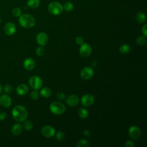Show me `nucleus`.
Segmentation results:
<instances>
[{
  "label": "nucleus",
  "mask_w": 147,
  "mask_h": 147,
  "mask_svg": "<svg viewBox=\"0 0 147 147\" xmlns=\"http://www.w3.org/2000/svg\"><path fill=\"white\" fill-rule=\"evenodd\" d=\"M13 118L18 122H23L28 117V111L22 105L15 106L11 112Z\"/></svg>",
  "instance_id": "obj_1"
},
{
  "label": "nucleus",
  "mask_w": 147,
  "mask_h": 147,
  "mask_svg": "<svg viewBox=\"0 0 147 147\" xmlns=\"http://www.w3.org/2000/svg\"><path fill=\"white\" fill-rule=\"evenodd\" d=\"M20 25L25 28H30L34 26L36 20L33 16L29 14H22L18 18Z\"/></svg>",
  "instance_id": "obj_2"
},
{
  "label": "nucleus",
  "mask_w": 147,
  "mask_h": 147,
  "mask_svg": "<svg viewBox=\"0 0 147 147\" xmlns=\"http://www.w3.org/2000/svg\"><path fill=\"white\" fill-rule=\"evenodd\" d=\"M48 9L49 13L53 15L57 16L61 14L63 11V5L57 1H53L49 3Z\"/></svg>",
  "instance_id": "obj_3"
},
{
  "label": "nucleus",
  "mask_w": 147,
  "mask_h": 147,
  "mask_svg": "<svg viewBox=\"0 0 147 147\" xmlns=\"http://www.w3.org/2000/svg\"><path fill=\"white\" fill-rule=\"evenodd\" d=\"M50 111L54 114L60 115L65 111V106L64 105L59 101L52 102L49 106Z\"/></svg>",
  "instance_id": "obj_4"
},
{
  "label": "nucleus",
  "mask_w": 147,
  "mask_h": 147,
  "mask_svg": "<svg viewBox=\"0 0 147 147\" xmlns=\"http://www.w3.org/2000/svg\"><path fill=\"white\" fill-rule=\"evenodd\" d=\"M29 84L33 89L37 90L41 87L42 85V80L39 76L34 75L29 78Z\"/></svg>",
  "instance_id": "obj_5"
},
{
  "label": "nucleus",
  "mask_w": 147,
  "mask_h": 147,
  "mask_svg": "<svg viewBox=\"0 0 147 147\" xmlns=\"http://www.w3.org/2000/svg\"><path fill=\"white\" fill-rule=\"evenodd\" d=\"M92 52V48L87 43H83L81 44L80 49H79V53L80 55L84 57H88Z\"/></svg>",
  "instance_id": "obj_6"
},
{
  "label": "nucleus",
  "mask_w": 147,
  "mask_h": 147,
  "mask_svg": "<svg viewBox=\"0 0 147 147\" xmlns=\"http://www.w3.org/2000/svg\"><path fill=\"white\" fill-rule=\"evenodd\" d=\"M129 135L133 140H138L141 135V129L137 126H132L129 129Z\"/></svg>",
  "instance_id": "obj_7"
},
{
  "label": "nucleus",
  "mask_w": 147,
  "mask_h": 147,
  "mask_svg": "<svg viewBox=\"0 0 147 147\" xmlns=\"http://www.w3.org/2000/svg\"><path fill=\"white\" fill-rule=\"evenodd\" d=\"M94 74V71L92 68L89 67H86L82 69L80 74L82 79L87 80L91 78L93 76Z\"/></svg>",
  "instance_id": "obj_8"
},
{
  "label": "nucleus",
  "mask_w": 147,
  "mask_h": 147,
  "mask_svg": "<svg viewBox=\"0 0 147 147\" xmlns=\"http://www.w3.org/2000/svg\"><path fill=\"white\" fill-rule=\"evenodd\" d=\"M95 98L91 94H85L81 98V103L84 107H88L93 104Z\"/></svg>",
  "instance_id": "obj_9"
},
{
  "label": "nucleus",
  "mask_w": 147,
  "mask_h": 147,
  "mask_svg": "<svg viewBox=\"0 0 147 147\" xmlns=\"http://www.w3.org/2000/svg\"><path fill=\"white\" fill-rule=\"evenodd\" d=\"M41 133L46 138L52 137L55 134V129L51 126H45L41 129Z\"/></svg>",
  "instance_id": "obj_10"
},
{
  "label": "nucleus",
  "mask_w": 147,
  "mask_h": 147,
  "mask_svg": "<svg viewBox=\"0 0 147 147\" xmlns=\"http://www.w3.org/2000/svg\"><path fill=\"white\" fill-rule=\"evenodd\" d=\"M36 41L40 46H44L48 42V37L45 33L40 32L36 36Z\"/></svg>",
  "instance_id": "obj_11"
},
{
  "label": "nucleus",
  "mask_w": 147,
  "mask_h": 147,
  "mask_svg": "<svg viewBox=\"0 0 147 147\" xmlns=\"http://www.w3.org/2000/svg\"><path fill=\"white\" fill-rule=\"evenodd\" d=\"M4 31L5 33L9 36L14 34L16 31V27L15 24L11 22L6 23L4 26Z\"/></svg>",
  "instance_id": "obj_12"
},
{
  "label": "nucleus",
  "mask_w": 147,
  "mask_h": 147,
  "mask_svg": "<svg viewBox=\"0 0 147 147\" xmlns=\"http://www.w3.org/2000/svg\"><path fill=\"white\" fill-rule=\"evenodd\" d=\"M79 102V98L76 95H70L66 98V103L67 104L71 106L74 107L78 105Z\"/></svg>",
  "instance_id": "obj_13"
},
{
  "label": "nucleus",
  "mask_w": 147,
  "mask_h": 147,
  "mask_svg": "<svg viewBox=\"0 0 147 147\" xmlns=\"http://www.w3.org/2000/svg\"><path fill=\"white\" fill-rule=\"evenodd\" d=\"M0 105L4 107H9L11 105V99L7 94H2L0 96Z\"/></svg>",
  "instance_id": "obj_14"
},
{
  "label": "nucleus",
  "mask_w": 147,
  "mask_h": 147,
  "mask_svg": "<svg viewBox=\"0 0 147 147\" xmlns=\"http://www.w3.org/2000/svg\"><path fill=\"white\" fill-rule=\"evenodd\" d=\"M24 67L27 70H32L35 67V61L32 58H27L24 61Z\"/></svg>",
  "instance_id": "obj_15"
},
{
  "label": "nucleus",
  "mask_w": 147,
  "mask_h": 147,
  "mask_svg": "<svg viewBox=\"0 0 147 147\" xmlns=\"http://www.w3.org/2000/svg\"><path fill=\"white\" fill-rule=\"evenodd\" d=\"M16 92L19 95H25L29 92V87L25 84H20L16 88Z\"/></svg>",
  "instance_id": "obj_16"
},
{
  "label": "nucleus",
  "mask_w": 147,
  "mask_h": 147,
  "mask_svg": "<svg viewBox=\"0 0 147 147\" xmlns=\"http://www.w3.org/2000/svg\"><path fill=\"white\" fill-rule=\"evenodd\" d=\"M22 131V126L20 123H15L11 127V132L15 136L20 135Z\"/></svg>",
  "instance_id": "obj_17"
},
{
  "label": "nucleus",
  "mask_w": 147,
  "mask_h": 147,
  "mask_svg": "<svg viewBox=\"0 0 147 147\" xmlns=\"http://www.w3.org/2000/svg\"><path fill=\"white\" fill-rule=\"evenodd\" d=\"M135 18L136 21L139 23V24H142L144 22H145L146 20V16L145 14L141 12V11H139L138 12L135 16Z\"/></svg>",
  "instance_id": "obj_18"
},
{
  "label": "nucleus",
  "mask_w": 147,
  "mask_h": 147,
  "mask_svg": "<svg viewBox=\"0 0 147 147\" xmlns=\"http://www.w3.org/2000/svg\"><path fill=\"white\" fill-rule=\"evenodd\" d=\"M40 5V0H28L26 5L30 9H36Z\"/></svg>",
  "instance_id": "obj_19"
},
{
  "label": "nucleus",
  "mask_w": 147,
  "mask_h": 147,
  "mask_svg": "<svg viewBox=\"0 0 147 147\" xmlns=\"http://www.w3.org/2000/svg\"><path fill=\"white\" fill-rule=\"evenodd\" d=\"M52 94V91L51 90L47 87H43L42 88H41V91H40V95H41V96H42L43 98H49Z\"/></svg>",
  "instance_id": "obj_20"
},
{
  "label": "nucleus",
  "mask_w": 147,
  "mask_h": 147,
  "mask_svg": "<svg viewBox=\"0 0 147 147\" xmlns=\"http://www.w3.org/2000/svg\"><path fill=\"white\" fill-rule=\"evenodd\" d=\"M130 47L129 45L127 44H122L119 48V52L122 53V54H126L128 53L129 52H130Z\"/></svg>",
  "instance_id": "obj_21"
},
{
  "label": "nucleus",
  "mask_w": 147,
  "mask_h": 147,
  "mask_svg": "<svg viewBox=\"0 0 147 147\" xmlns=\"http://www.w3.org/2000/svg\"><path fill=\"white\" fill-rule=\"evenodd\" d=\"M63 10H64L65 11L69 12L73 10L74 5L72 2L68 1L64 3V4L63 6Z\"/></svg>",
  "instance_id": "obj_22"
},
{
  "label": "nucleus",
  "mask_w": 147,
  "mask_h": 147,
  "mask_svg": "<svg viewBox=\"0 0 147 147\" xmlns=\"http://www.w3.org/2000/svg\"><path fill=\"white\" fill-rule=\"evenodd\" d=\"M78 114L79 117L82 119H86L88 116V111L84 108H80L78 111Z\"/></svg>",
  "instance_id": "obj_23"
},
{
  "label": "nucleus",
  "mask_w": 147,
  "mask_h": 147,
  "mask_svg": "<svg viewBox=\"0 0 147 147\" xmlns=\"http://www.w3.org/2000/svg\"><path fill=\"white\" fill-rule=\"evenodd\" d=\"M89 142L84 139H82L79 140L76 144V146L78 147H89L90 146Z\"/></svg>",
  "instance_id": "obj_24"
},
{
  "label": "nucleus",
  "mask_w": 147,
  "mask_h": 147,
  "mask_svg": "<svg viewBox=\"0 0 147 147\" xmlns=\"http://www.w3.org/2000/svg\"><path fill=\"white\" fill-rule=\"evenodd\" d=\"M12 14L16 17H19L22 14L21 9L18 7H15L12 10Z\"/></svg>",
  "instance_id": "obj_25"
},
{
  "label": "nucleus",
  "mask_w": 147,
  "mask_h": 147,
  "mask_svg": "<svg viewBox=\"0 0 147 147\" xmlns=\"http://www.w3.org/2000/svg\"><path fill=\"white\" fill-rule=\"evenodd\" d=\"M146 42V37L144 36H140L137 38V44L140 46L144 45Z\"/></svg>",
  "instance_id": "obj_26"
},
{
  "label": "nucleus",
  "mask_w": 147,
  "mask_h": 147,
  "mask_svg": "<svg viewBox=\"0 0 147 147\" xmlns=\"http://www.w3.org/2000/svg\"><path fill=\"white\" fill-rule=\"evenodd\" d=\"M23 127L26 130H30L33 127L32 122L30 121H25L23 124Z\"/></svg>",
  "instance_id": "obj_27"
},
{
  "label": "nucleus",
  "mask_w": 147,
  "mask_h": 147,
  "mask_svg": "<svg viewBox=\"0 0 147 147\" xmlns=\"http://www.w3.org/2000/svg\"><path fill=\"white\" fill-rule=\"evenodd\" d=\"M65 135L64 133L61 131H58L56 134V138L58 141H63L64 139Z\"/></svg>",
  "instance_id": "obj_28"
},
{
  "label": "nucleus",
  "mask_w": 147,
  "mask_h": 147,
  "mask_svg": "<svg viewBox=\"0 0 147 147\" xmlns=\"http://www.w3.org/2000/svg\"><path fill=\"white\" fill-rule=\"evenodd\" d=\"M4 92L6 94H10L12 90H13V87L11 86V85L9 84H7L4 86V88H3Z\"/></svg>",
  "instance_id": "obj_29"
},
{
  "label": "nucleus",
  "mask_w": 147,
  "mask_h": 147,
  "mask_svg": "<svg viewBox=\"0 0 147 147\" xmlns=\"http://www.w3.org/2000/svg\"><path fill=\"white\" fill-rule=\"evenodd\" d=\"M30 98L33 100H37L39 98V93L36 91H33L30 94Z\"/></svg>",
  "instance_id": "obj_30"
},
{
  "label": "nucleus",
  "mask_w": 147,
  "mask_h": 147,
  "mask_svg": "<svg viewBox=\"0 0 147 147\" xmlns=\"http://www.w3.org/2000/svg\"><path fill=\"white\" fill-rule=\"evenodd\" d=\"M36 53L38 56H42L44 54V49L42 47H39L36 49Z\"/></svg>",
  "instance_id": "obj_31"
},
{
  "label": "nucleus",
  "mask_w": 147,
  "mask_h": 147,
  "mask_svg": "<svg viewBox=\"0 0 147 147\" xmlns=\"http://www.w3.org/2000/svg\"><path fill=\"white\" fill-rule=\"evenodd\" d=\"M135 145L134 142L130 140H127L125 144V146L126 147H133Z\"/></svg>",
  "instance_id": "obj_32"
},
{
  "label": "nucleus",
  "mask_w": 147,
  "mask_h": 147,
  "mask_svg": "<svg viewBox=\"0 0 147 147\" xmlns=\"http://www.w3.org/2000/svg\"><path fill=\"white\" fill-rule=\"evenodd\" d=\"M83 38L80 36H78L75 39V42L78 45H81L83 43Z\"/></svg>",
  "instance_id": "obj_33"
},
{
  "label": "nucleus",
  "mask_w": 147,
  "mask_h": 147,
  "mask_svg": "<svg viewBox=\"0 0 147 147\" xmlns=\"http://www.w3.org/2000/svg\"><path fill=\"white\" fill-rule=\"evenodd\" d=\"M142 33L144 35V36H145V37H146L147 36V25L145 24L142 28Z\"/></svg>",
  "instance_id": "obj_34"
},
{
  "label": "nucleus",
  "mask_w": 147,
  "mask_h": 147,
  "mask_svg": "<svg viewBox=\"0 0 147 147\" xmlns=\"http://www.w3.org/2000/svg\"><path fill=\"white\" fill-rule=\"evenodd\" d=\"M57 98L60 100H63L65 99V95L62 92H58L57 94Z\"/></svg>",
  "instance_id": "obj_35"
},
{
  "label": "nucleus",
  "mask_w": 147,
  "mask_h": 147,
  "mask_svg": "<svg viewBox=\"0 0 147 147\" xmlns=\"http://www.w3.org/2000/svg\"><path fill=\"white\" fill-rule=\"evenodd\" d=\"M7 117V114L5 112H1L0 113V120L1 121H3L6 119Z\"/></svg>",
  "instance_id": "obj_36"
},
{
  "label": "nucleus",
  "mask_w": 147,
  "mask_h": 147,
  "mask_svg": "<svg viewBox=\"0 0 147 147\" xmlns=\"http://www.w3.org/2000/svg\"><path fill=\"white\" fill-rule=\"evenodd\" d=\"M84 134L85 136H90V132H89V131L87 130H84Z\"/></svg>",
  "instance_id": "obj_37"
},
{
  "label": "nucleus",
  "mask_w": 147,
  "mask_h": 147,
  "mask_svg": "<svg viewBox=\"0 0 147 147\" xmlns=\"http://www.w3.org/2000/svg\"><path fill=\"white\" fill-rule=\"evenodd\" d=\"M2 87L1 84H0V94L2 93Z\"/></svg>",
  "instance_id": "obj_38"
},
{
  "label": "nucleus",
  "mask_w": 147,
  "mask_h": 147,
  "mask_svg": "<svg viewBox=\"0 0 147 147\" xmlns=\"http://www.w3.org/2000/svg\"><path fill=\"white\" fill-rule=\"evenodd\" d=\"M1 17H0V23H1Z\"/></svg>",
  "instance_id": "obj_39"
}]
</instances>
